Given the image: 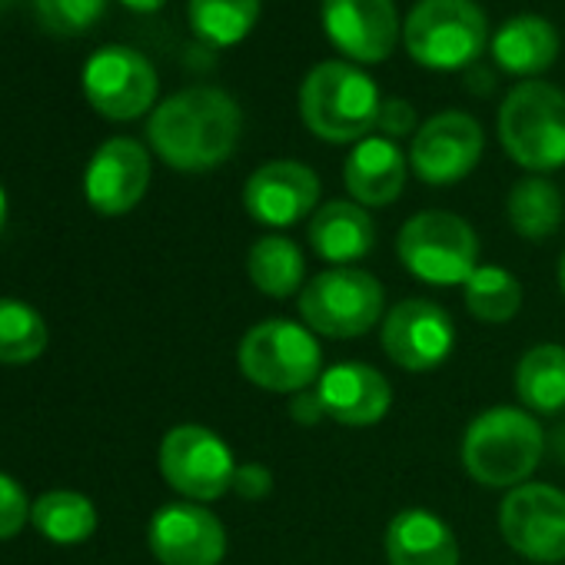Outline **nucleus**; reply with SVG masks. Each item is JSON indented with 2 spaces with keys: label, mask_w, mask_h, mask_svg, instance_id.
<instances>
[{
  "label": "nucleus",
  "mask_w": 565,
  "mask_h": 565,
  "mask_svg": "<svg viewBox=\"0 0 565 565\" xmlns=\"http://www.w3.org/2000/svg\"><path fill=\"white\" fill-rule=\"evenodd\" d=\"M243 114L226 90L190 87L167 97L150 124V147L163 163L183 173H206L226 163L239 143Z\"/></svg>",
  "instance_id": "f257e3e1"
},
{
  "label": "nucleus",
  "mask_w": 565,
  "mask_h": 565,
  "mask_svg": "<svg viewBox=\"0 0 565 565\" xmlns=\"http://www.w3.org/2000/svg\"><path fill=\"white\" fill-rule=\"evenodd\" d=\"M545 436L535 416L515 406L479 413L462 436V466L486 489H515L542 462Z\"/></svg>",
  "instance_id": "f03ea898"
},
{
  "label": "nucleus",
  "mask_w": 565,
  "mask_h": 565,
  "mask_svg": "<svg viewBox=\"0 0 565 565\" xmlns=\"http://www.w3.org/2000/svg\"><path fill=\"white\" fill-rule=\"evenodd\" d=\"M380 87L347 61L317 64L300 87L303 124L327 143H360L380 120Z\"/></svg>",
  "instance_id": "7ed1b4c3"
},
{
  "label": "nucleus",
  "mask_w": 565,
  "mask_h": 565,
  "mask_svg": "<svg viewBox=\"0 0 565 565\" xmlns=\"http://www.w3.org/2000/svg\"><path fill=\"white\" fill-rule=\"evenodd\" d=\"M409 57L436 74L476 64L489 44V24L476 0H419L403 24Z\"/></svg>",
  "instance_id": "20e7f679"
},
{
  "label": "nucleus",
  "mask_w": 565,
  "mask_h": 565,
  "mask_svg": "<svg viewBox=\"0 0 565 565\" xmlns=\"http://www.w3.org/2000/svg\"><path fill=\"white\" fill-rule=\"evenodd\" d=\"M502 150L525 170L545 173L565 163V94L545 81H525L499 107Z\"/></svg>",
  "instance_id": "39448f33"
},
{
  "label": "nucleus",
  "mask_w": 565,
  "mask_h": 565,
  "mask_svg": "<svg viewBox=\"0 0 565 565\" xmlns=\"http://www.w3.org/2000/svg\"><path fill=\"white\" fill-rule=\"evenodd\" d=\"M239 373L269 393H303L320 380L323 353L310 327L294 320H263L249 327L236 350Z\"/></svg>",
  "instance_id": "423d86ee"
},
{
  "label": "nucleus",
  "mask_w": 565,
  "mask_h": 565,
  "mask_svg": "<svg viewBox=\"0 0 565 565\" xmlns=\"http://www.w3.org/2000/svg\"><path fill=\"white\" fill-rule=\"evenodd\" d=\"M383 282L356 266H330L300 290L303 323L327 340L366 337L383 317Z\"/></svg>",
  "instance_id": "0eeeda50"
},
{
  "label": "nucleus",
  "mask_w": 565,
  "mask_h": 565,
  "mask_svg": "<svg viewBox=\"0 0 565 565\" xmlns=\"http://www.w3.org/2000/svg\"><path fill=\"white\" fill-rule=\"evenodd\" d=\"M403 266L429 287H456L479 269L476 230L446 210H423L409 216L396 236Z\"/></svg>",
  "instance_id": "6e6552de"
},
{
  "label": "nucleus",
  "mask_w": 565,
  "mask_h": 565,
  "mask_svg": "<svg viewBox=\"0 0 565 565\" xmlns=\"http://www.w3.org/2000/svg\"><path fill=\"white\" fill-rule=\"evenodd\" d=\"M160 472L186 502H213L233 489L236 462L230 446L200 423L173 426L160 443Z\"/></svg>",
  "instance_id": "1a4fd4ad"
},
{
  "label": "nucleus",
  "mask_w": 565,
  "mask_h": 565,
  "mask_svg": "<svg viewBox=\"0 0 565 565\" xmlns=\"http://www.w3.org/2000/svg\"><path fill=\"white\" fill-rule=\"evenodd\" d=\"M499 532L529 562L555 565L565 558V492L545 482L509 489L499 505Z\"/></svg>",
  "instance_id": "9d476101"
},
{
  "label": "nucleus",
  "mask_w": 565,
  "mask_h": 565,
  "mask_svg": "<svg viewBox=\"0 0 565 565\" xmlns=\"http://www.w3.org/2000/svg\"><path fill=\"white\" fill-rule=\"evenodd\" d=\"M84 97L107 120H137L157 100V71L134 47H104L84 64Z\"/></svg>",
  "instance_id": "9b49d317"
},
{
  "label": "nucleus",
  "mask_w": 565,
  "mask_h": 565,
  "mask_svg": "<svg viewBox=\"0 0 565 565\" xmlns=\"http://www.w3.org/2000/svg\"><path fill=\"white\" fill-rule=\"evenodd\" d=\"M486 150V134L476 117L446 110L426 120L409 147V163L423 183L446 186L469 177Z\"/></svg>",
  "instance_id": "f8f14e48"
},
{
  "label": "nucleus",
  "mask_w": 565,
  "mask_h": 565,
  "mask_svg": "<svg viewBox=\"0 0 565 565\" xmlns=\"http://www.w3.org/2000/svg\"><path fill=\"white\" fill-rule=\"evenodd\" d=\"M452 347V317L433 300H403L383 320V350L406 373H426L443 366Z\"/></svg>",
  "instance_id": "ddd939ff"
},
{
  "label": "nucleus",
  "mask_w": 565,
  "mask_h": 565,
  "mask_svg": "<svg viewBox=\"0 0 565 565\" xmlns=\"http://www.w3.org/2000/svg\"><path fill=\"white\" fill-rule=\"evenodd\" d=\"M320 14L330 44L356 64H380L399 44L393 0H320Z\"/></svg>",
  "instance_id": "4468645a"
},
{
  "label": "nucleus",
  "mask_w": 565,
  "mask_h": 565,
  "mask_svg": "<svg viewBox=\"0 0 565 565\" xmlns=\"http://www.w3.org/2000/svg\"><path fill=\"white\" fill-rule=\"evenodd\" d=\"M147 542L160 565H220L226 555V529L200 502L163 505L150 519Z\"/></svg>",
  "instance_id": "2eb2a0df"
},
{
  "label": "nucleus",
  "mask_w": 565,
  "mask_h": 565,
  "mask_svg": "<svg viewBox=\"0 0 565 565\" xmlns=\"http://www.w3.org/2000/svg\"><path fill=\"white\" fill-rule=\"evenodd\" d=\"M320 203V177L297 160H269L243 186L246 213L263 226H294Z\"/></svg>",
  "instance_id": "dca6fc26"
},
{
  "label": "nucleus",
  "mask_w": 565,
  "mask_h": 565,
  "mask_svg": "<svg viewBox=\"0 0 565 565\" xmlns=\"http://www.w3.org/2000/svg\"><path fill=\"white\" fill-rule=\"evenodd\" d=\"M147 186H150V153L130 137L107 140L90 157V167L84 173L87 203L100 216L130 213L143 200Z\"/></svg>",
  "instance_id": "f3484780"
},
{
  "label": "nucleus",
  "mask_w": 565,
  "mask_h": 565,
  "mask_svg": "<svg viewBox=\"0 0 565 565\" xmlns=\"http://www.w3.org/2000/svg\"><path fill=\"white\" fill-rule=\"evenodd\" d=\"M317 396L323 403L327 419L350 429L376 426L393 406L390 380L366 363H337L323 370L317 380Z\"/></svg>",
  "instance_id": "a211bd4d"
},
{
  "label": "nucleus",
  "mask_w": 565,
  "mask_h": 565,
  "mask_svg": "<svg viewBox=\"0 0 565 565\" xmlns=\"http://www.w3.org/2000/svg\"><path fill=\"white\" fill-rule=\"evenodd\" d=\"M406 167L409 160L403 157L396 140L366 137L347 157L343 180L360 206H390L399 200L406 186Z\"/></svg>",
  "instance_id": "6ab92c4d"
},
{
  "label": "nucleus",
  "mask_w": 565,
  "mask_h": 565,
  "mask_svg": "<svg viewBox=\"0 0 565 565\" xmlns=\"http://www.w3.org/2000/svg\"><path fill=\"white\" fill-rule=\"evenodd\" d=\"M386 558L390 565H459V542L446 519L413 505L386 525Z\"/></svg>",
  "instance_id": "aec40b11"
},
{
  "label": "nucleus",
  "mask_w": 565,
  "mask_h": 565,
  "mask_svg": "<svg viewBox=\"0 0 565 565\" xmlns=\"http://www.w3.org/2000/svg\"><path fill=\"white\" fill-rule=\"evenodd\" d=\"M313 253L330 259L333 266H350L373 253L376 246V223L366 206L350 200H330L313 213L310 223Z\"/></svg>",
  "instance_id": "412c9836"
},
{
  "label": "nucleus",
  "mask_w": 565,
  "mask_h": 565,
  "mask_svg": "<svg viewBox=\"0 0 565 565\" xmlns=\"http://www.w3.org/2000/svg\"><path fill=\"white\" fill-rule=\"evenodd\" d=\"M492 57L512 77H539L558 57V34L545 18L519 14L499 28L492 41Z\"/></svg>",
  "instance_id": "4be33fe9"
},
{
  "label": "nucleus",
  "mask_w": 565,
  "mask_h": 565,
  "mask_svg": "<svg viewBox=\"0 0 565 565\" xmlns=\"http://www.w3.org/2000/svg\"><path fill=\"white\" fill-rule=\"evenodd\" d=\"M246 273L253 287L273 300H290L303 287V253L287 236H259L246 253Z\"/></svg>",
  "instance_id": "5701e85b"
},
{
  "label": "nucleus",
  "mask_w": 565,
  "mask_h": 565,
  "mask_svg": "<svg viewBox=\"0 0 565 565\" xmlns=\"http://www.w3.org/2000/svg\"><path fill=\"white\" fill-rule=\"evenodd\" d=\"M515 393L532 413L565 409V347H532L515 366Z\"/></svg>",
  "instance_id": "b1692460"
},
{
  "label": "nucleus",
  "mask_w": 565,
  "mask_h": 565,
  "mask_svg": "<svg viewBox=\"0 0 565 565\" xmlns=\"http://www.w3.org/2000/svg\"><path fill=\"white\" fill-rule=\"evenodd\" d=\"M509 223L525 239H548L562 226V196L558 186L545 177H525L509 190L505 200Z\"/></svg>",
  "instance_id": "393cba45"
},
{
  "label": "nucleus",
  "mask_w": 565,
  "mask_h": 565,
  "mask_svg": "<svg viewBox=\"0 0 565 565\" xmlns=\"http://www.w3.org/2000/svg\"><path fill=\"white\" fill-rule=\"evenodd\" d=\"M31 522L38 525L41 535H47L57 545H77V542H87L94 535L97 509L81 492L54 489L31 505Z\"/></svg>",
  "instance_id": "a878e982"
},
{
  "label": "nucleus",
  "mask_w": 565,
  "mask_h": 565,
  "mask_svg": "<svg viewBox=\"0 0 565 565\" xmlns=\"http://www.w3.org/2000/svg\"><path fill=\"white\" fill-rule=\"evenodd\" d=\"M462 290H466V310L479 323L502 327V323H509L522 310V287H519V279L509 269L495 266V263L479 266L466 279Z\"/></svg>",
  "instance_id": "bb28decb"
},
{
  "label": "nucleus",
  "mask_w": 565,
  "mask_h": 565,
  "mask_svg": "<svg viewBox=\"0 0 565 565\" xmlns=\"http://www.w3.org/2000/svg\"><path fill=\"white\" fill-rule=\"evenodd\" d=\"M259 18V0H190V28L210 47L239 44Z\"/></svg>",
  "instance_id": "cd10ccee"
},
{
  "label": "nucleus",
  "mask_w": 565,
  "mask_h": 565,
  "mask_svg": "<svg viewBox=\"0 0 565 565\" xmlns=\"http://www.w3.org/2000/svg\"><path fill=\"white\" fill-rule=\"evenodd\" d=\"M47 350V323L44 317L11 297H0V363L21 366L34 363Z\"/></svg>",
  "instance_id": "c85d7f7f"
},
{
  "label": "nucleus",
  "mask_w": 565,
  "mask_h": 565,
  "mask_svg": "<svg viewBox=\"0 0 565 565\" xmlns=\"http://www.w3.org/2000/svg\"><path fill=\"white\" fill-rule=\"evenodd\" d=\"M38 24L54 38L87 34L107 14V0H34Z\"/></svg>",
  "instance_id": "c756f323"
},
{
  "label": "nucleus",
  "mask_w": 565,
  "mask_h": 565,
  "mask_svg": "<svg viewBox=\"0 0 565 565\" xmlns=\"http://www.w3.org/2000/svg\"><path fill=\"white\" fill-rule=\"evenodd\" d=\"M28 519H31V502H28L24 489L18 486V479L0 472V542L14 539Z\"/></svg>",
  "instance_id": "7c9ffc66"
},
{
  "label": "nucleus",
  "mask_w": 565,
  "mask_h": 565,
  "mask_svg": "<svg viewBox=\"0 0 565 565\" xmlns=\"http://www.w3.org/2000/svg\"><path fill=\"white\" fill-rule=\"evenodd\" d=\"M233 492H236L239 499H249V502L266 499V495L273 492V472H269L266 466H259V462H243V466H236Z\"/></svg>",
  "instance_id": "2f4dec72"
},
{
  "label": "nucleus",
  "mask_w": 565,
  "mask_h": 565,
  "mask_svg": "<svg viewBox=\"0 0 565 565\" xmlns=\"http://www.w3.org/2000/svg\"><path fill=\"white\" fill-rule=\"evenodd\" d=\"M376 127L386 134V140H396V137L413 134V127H416V110H413V104L396 100V97H393V100H383Z\"/></svg>",
  "instance_id": "473e14b6"
},
{
  "label": "nucleus",
  "mask_w": 565,
  "mask_h": 565,
  "mask_svg": "<svg viewBox=\"0 0 565 565\" xmlns=\"http://www.w3.org/2000/svg\"><path fill=\"white\" fill-rule=\"evenodd\" d=\"M290 416L300 423V426H317L327 413H323V403H320V396H317V390L310 393V390H303V393H297L294 396V403H290Z\"/></svg>",
  "instance_id": "72a5a7b5"
},
{
  "label": "nucleus",
  "mask_w": 565,
  "mask_h": 565,
  "mask_svg": "<svg viewBox=\"0 0 565 565\" xmlns=\"http://www.w3.org/2000/svg\"><path fill=\"white\" fill-rule=\"evenodd\" d=\"M120 4L134 14H153L167 4V0H120Z\"/></svg>",
  "instance_id": "f704fd0d"
},
{
  "label": "nucleus",
  "mask_w": 565,
  "mask_h": 565,
  "mask_svg": "<svg viewBox=\"0 0 565 565\" xmlns=\"http://www.w3.org/2000/svg\"><path fill=\"white\" fill-rule=\"evenodd\" d=\"M4 223H8V193L0 186V230H4Z\"/></svg>",
  "instance_id": "c9c22d12"
},
{
  "label": "nucleus",
  "mask_w": 565,
  "mask_h": 565,
  "mask_svg": "<svg viewBox=\"0 0 565 565\" xmlns=\"http://www.w3.org/2000/svg\"><path fill=\"white\" fill-rule=\"evenodd\" d=\"M558 287H562V297H565V253L558 259Z\"/></svg>",
  "instance_id": "e433bc0d"
},
{
  "label": "nucleus",
  "mask_w": 565,
  "mask_h": 565,
  "mask_svg": "<svg viewBox=\"0 0 565 565\" xmlns=\"http://www.w3.org/2000/svg\"><path fill=\"white\" fill-rule=\"evenodd\" d=\"M14 4V0H0V11H4V8H11Z\"/></svg>",
  "instance_id": "4c0bfd02"
}]
</instances>
